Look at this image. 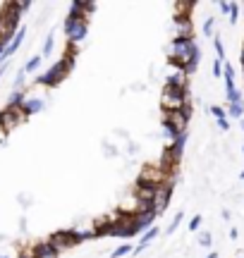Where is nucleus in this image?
Segmentation results:
<instances>
[{"label":"nucleus","mask_w":244,"mask_h":258,"mask_svg":"<svg viewBox=\"0 0 244 258\" xmlns=\"http://www.w3.org/2000/svg\"><path fill=\"white\" fill-rule=\"evenodd\" d=\"M48 241H50V244H53L57 251H67V249H75V246H79V239H77V232L75 230L53 232Z\"/></svg>","instance_id":"39448f33"},{"label":"nucleus","mask_w":244,"mask_h":258,"mask_svg":"<svg viewBox=\"0 0 244 258\" xmlns=\"http://www.w3.org/2000/svg\"><path fill=\"white\" fill-rule=\"evenodd\" d=\"M213 48H216L218 60L223 62V60H225V46H223V41H220V36H213Z\"/></svg>","instance_id":"6ab92c4d"},{"label":"nucleus","mask_w":244,"mask_h":258,"mask_svg":"<svg viewBox=\"0 0 244 258\" xmlns=\"http://www.w3.org/2000/svg\"><path fill=\"white\" fill-rule=\"evenodd\" d=\"M239 237V232H237V227H230V239H237Z\"/></svg>","instance_id":"cd10ccee"},{"label":"nucleus","mask_w":244,"mask_h":258,"mask_svg":"<svg viewBox=\"0 0 244 258\" xmlns=\"http://www.w3.org/2000/svg\"><path fill=\"white\" fill-rule=\"evenodd\" d=\"M218 129H223V132H230V122H227V120H218Z\"/></svg>","instance_id":"bb28decb"},{"label":"nucleus","mask_w":244,"mask_h":258,"mask_svg":"<svg viewBox=\"0 0 244 258\" xmlns=\"http://www.w3.org/2000/svg\"><path fill=\"white\" fill-rule=\"evenodd\" d=\"M227 19H230V24H237V19H239V5H237V3H230V15H227Z\"/></svg>","instance_id":"4be33fe9"},{"label":"nucleus","mask_w":244,"mask_h":258,"mask_svg":"<svg viewBox=\"0 0 244 258\" xmlns=\"http://www.w3.org/2000/svg\"><path fill=\"white\" fill-rule=\"evenodd\" d=\"M22 122H27L24 117V112L19 110V108H5V110H0V129L3 132H10V129H15L17 124Z\"/></svg>","instance_id":"423d86ee"},{"label":"nucleus","mask_w":244,"mask_h":258,"mask_svg":"<svg viewBox=\"0 0 244 258\" xmlns=\"http://www.w3.org/2000/svg\"><path fill=\"white\" fill-rule=\"evenodd\" d=\"M41 62H43V55H34L27 64H24V67H22V70H24L27 74H29V72H36V70H38V64H41Z\"/></svg>","instance_id":"dca6fc26"},{"label":"nucleus","mask_w":244,"mask_h":258,"mask_svg":"<svg viewBox=\"0 0 244 258\" xmlns=\"http://www.w3.org/2000/svg\"><path fill=\"white\" fill-rule=\"evenodd\" d=\"M201 222H204V215H194V218L189 220V232H199Z\"/></svg>","instance_id":"b1692460"},{"label":"nucleus","mask_w":244,"mask_h":258,"mask_svg":"<svg viewBox=\"0 0 244 258\" xmlns=\"http://www.w3.org/2000/svg\"><path fill=\"white\" fill-rule=\"evenodd\" d=\"M165 86H172V89H182V91H189V74L182 70V67H175L168 72L165 77Z\"/></svg>","instance_id":"0eeeda50"},{"label":"nucleus","mask_w":244,"mask_h":258,"mask_svg":"<svg viewBox=\"0 0 244 258\" xmlns=\"http://www.w3.org/2000/svg\"><path fill=\"white\" fill-rule=\"evenodd\" d=\"M227 115L235 117V120H242L244 117V103H227Z\"/></svg>","instance_id":"4468645a"},{"label":"nucleus","mask_w":244,"mask_h":258,"mask_svg":"<svg viewBox=\"0 0 244 258\" xmlns=\"http://www.w3.org/2000/svg\"><path fill=\"white\" fill-rule=\"evenodd\" d=\"M8 67H10V64H8V62H5V64H0V79H3V74L8 72Z\"/></svg>","instance_id":"c85d7f7f"},{"label":"nucleus","mask_w":244,"mask_h":258,"mask_svg":"<svg viewBox=\"0 0 244 258\" xmlns=\"http://www.w3.org/2000/svg\"><path fill=\"white\" fill-rule=\"evenodd\" d=\"M0 258H8V256H0Z\"/></svg>","instance_id":"f704fd0d"},{"label":"nucleus","mask_w":244,"mask_h":258,"mask_svg":"<svg viewBox=\"0 0 244 258\" xmlns=\"http://www.w3.org/2000/svg\"><path fill=\"white\" fill-rule=\"evenodd\" d=\"M218 10H220L223 15H230V3H225V0H223V3H218Z\"/></svg>","instance_id":"a878e982"},{"label":"nucleus","mask_w":244,"mask_h":258,"mask_svg":"<svg viewBox=\"0 0 244 258\" xmlns=\"http://www.w3.org/2000/svg\"><path fill=\"white\" fill-rule=\"evenodd\" d=\"M211 244H213V234L211 232H201L199 234V246L201 249H211Z\"/></svg>","instance_id":"a211bd4d"},{"label":"nucleus","mask_w":244,"mask_h":258,"mask_svg":"<svg viewBox=\"0 0 244 258\" xmlns=\"http://www.w3.org/2000/svg\"><path fill=\"white\" fill-rule=\"evenodd\" d=\"M194 48H197L194 38H172V43H170V62L175 64V67L187 70L189 62H192Z\"/></svg>","instance_id":"f257e3e1"},{"label":"nucleus","mask_w":244,"mask_h":258,"mask_svg":"<svg viewBox=\"0 0 244 258\" xmlns=\"http://www.w3.org/2000/svg\"><path fill=\"white\" fill-rule=\"evenodd\" d=\"M213 77H223V62L216 57V62H213Z\"/></svg>","instance_id":"393cba45"},{"label":"nucleus","mask_w":244,"mask_h":258,"mask_svg":"<svg viewBox=\"0 0 244 258\" xmlns=\"http://www.w3.org/2000/svg\"><path fill=\"white\" fill-rule=\"evenodd\" d=\"M239 179H242V182H244V167H242V172H239Z\"/></svg>","instance_id":"7c9ffc66"},{"label":"nucleus","mask_w":244,"mask_h":258,"mask_svg":"<svg viewBox=\"0 0 244 258\" xmlns=\"http://www.w3.org/2000/svg\"><path fill=\"white\" fill-rule=\"evenodd\" d=\"M242 153H244V144H242Z\"/></svg>","instance_id":"473e14b6"},{"label":"nucleus","mask_w":244,"mask_h":258,"mask_svg":"<svg viewBox=\"0 0 244 258\" xmlns=\"http://www.w3.org/2000/svg\"><path fill=\"white\" fill-rule=\"evenodd\" d=\"M19 258H31V256H29V253H22V256H19Z\"/></svg>","instance_id":"2f4dec72"},{"label":"nucleus","mask_w":244,"mask_h":258,"mask_svg":"<svg viewBox=\"0 0 244 258\" xmlns=\"http://www.w3.org/2000/svg\"><path fill=\"white\" fill-rule=\"evenodd\" d=\"M175 36L172 38H194V22L192 17H172Z\"/></svg>","instance_id":"6e6552de"},{"label":"nucleus","mask_w":244,"mask_h":258,"mask_svg":"<svg viewBox=\"0 0 244 258\" xmlns=\"http://www.w3.org/2000/svg\"><path fill=\"white\" fill-rule=\"evenodd\" d=\"M27 93H29L27 89H15L8 101V108H22V103L27 101Z\"/></svg>","instance_id":"ddd939ff"},{"label":"nucleus","mask_w":244,"mask_h":258,"mask_svg":"<svg viewBox=\"0 0 244 258\" xmlns=\"http://www.w3.org/2000/svg\"><path fill=\"white\" fill-rule=\"evenodd\" d=\"M213 27H216V17H208L206 22H204V29H201V31H204V36H206V38L213 36Z\"/></svg>","instance_id":"412c9836"},{"label":"nucleus","mask_w":244,"mask_h":258,"mask_svg":"<svg viewBox=\"0 0 244 258\" xmlns=\"http://www.w3.org/2000/svg\"><path fill=\"white\" fill-rule=\"evenodd\" d=\"M172 179H168V182H163V184L156 186V196H153V211L158 213V215H163V213L168 211L170 206V199H172Z\"/></svg>","instance_id":"20e7f679"},{"label":"nucleus","mask_w":244,"mask_h":258,"mask_svg":"<svg viewBox=\"0 0 244 258\" xmlns=\"http://www.w3.org/2000/svg\"><path fill=\"white\" fill-rule=\"evenodd\" d=\"M206 258H218V253H216V251H211V253H208Z\"/></svg>","instance_id":"c756f323"},{"label":"nucleus","mask_w":244,"mask_h":258,"mask_svg":"<svg viewBox=\"0 0 244 258\" xmlns=\"http://www.w3.org/2000/svg\"><path fill=\"white\" fill-rule=\"evenodd\" d=\"M192 105L189 101V91H182V89H172V86H165L163 93H160V110L163 112H177L182 108Z\"/></svg>","instance_id":"f03ea898"},{"label":"nucleus","mask_w":244,"mask_h":258,"mask_svg":"<svg viewBox=\"0 0 244 258\" xmlns=\"http://www.w3.org/2000/svg\"><path fill=\"white\" fill-rule=\"evenodd\" d=\"M24 36H27V27H19V31L15 34V36H12V41H10V46L5 48V53H3V60H5V62H8L10 57H12V55H15V53L19 50V46L24 43Z\"/></svg>","instance_id":"9b49d317"},{"label":"nucleus","mask_w":244,"mask_h":258,"mask_svg":"<svg viewBox=\"0 0 244 258\" xmlns=\"http://www.w3.org/2000/svg\"><path fill=\"white\" fill-rule=\"evenodd\" d=\"M63 31H65L67 41L77 46L79 41H84L86 31H89V19H82V17H72V15H67L65 24H63Z\"/></svg>","instance_id":"7ed1b4c3"},{"label":"nucleus","mask_w":244,"mask_h":258,"mask_svg":"<svg viewBox=\"0 0 244 258\" xmlns=\"http://www.w3.org/2000/svg\"><path fill=\"white\" fill-rule=\"evenodd\" d=\"M29 256H31V258H57V256H60V251H57L50 241H38Z\"/></svg>","instance_id":"9d476101"},{"label":"nucleus","mask_w":244,"mask_h":258,"mask_svg":"<svg viewBox=\"0 0 244 258\" xmlns=\"http://www.w3.org/2000/svg\"><path fill=\"white\" fill-rule=\"evenodd\" d=\"M208 112L216 117V122L218 120H227V110H225V108H220V105H211V108H208Z\"/></svg>","instance_id":"aec40b11"},{"label":"nucleus","mask_w":244,"mask_h":258,"mask_svg":"<svg viewBox=\"0 0 244 258\" xmlns=\"http://www.w3.org/2000/svg\"><path fill=\"white\" fill-rule=\"evenodd\" d=\"M182 218H185V211H179L175 218H172V222H170L168 227H165V234H175V230L179 227V222H182Z\"/></svg>","instance_id":"f3484780"},{"label":"nucleus","mask_w":244,"mask_h":258,"mask_svg":"<svg viewBox=\"0 0 244 258\" xmlns=\"http://www.w3.org/2000/svg\"><path fill=\"white\" fill-rule=\"evenodd\" d=\"M43 108H46V103L41 101V98H27V101L22 103V108H19V110L24 112V117H31V115L41 112Z\"/></svg>","instance_id":"f8f14e48"},{"label":"nucleus","mask_w":244,"mask_h":258,"mask_svg":"<svg viewBox=\"0 0 244 258\" xmlns=\"http://www.w3.org/2000/svg\"><path fill=\"white\" fill-rule=\"evenodd\" d=\"M242 129H244V120H242Z\"/></svg>","instance_id":"72a5a7b5"},{"label":"nucleus","mask_w":244,"mask_h":258,"mask_svg":"<svg viewBox=\"0 0 244 258\" xmlns=\"http://www.w3.org/2000/svg\"><path fill=\"white\" fill-rule=\"evenodd\" d=\"M132 251H134V246H132L130 241H125V244H120L115 251H110L108 258H122V256H127V253H132Z\"/></svg>","instance_id":"2eb2a0df"},{"label":"nucleus","mask_w":244,"mask_h":258,"mask_svg":"<svg viewBox=\"0 0 244 258\" xmlns=\"http://www.w3.org/2000/svg\"><path fill=\"white\" fill-rule=\"evenodd\" d=\"M53 43H55V36H53V34H48L46 43H43V50H41V55H50V53H53Z\"/></svg>","instance_id":"5701e85b"},{"label":"nucleus","mask_w":244,"mask_h":258,"mask_svg":"<svg viewBox=\"0 0 244 258\" xmlns=\"http://www.w3.org/2000/svg\"><path fill=\"white\" fill-rule=\"evenodd\" d=\"M156 218H158V213L156 211H144V213H137V215L132 218V222H134V227H137L139 234H141V232L151 230V227L156 225Z\"/></svg>","instance_id":"1a4fd4ad"}]
</instances>
